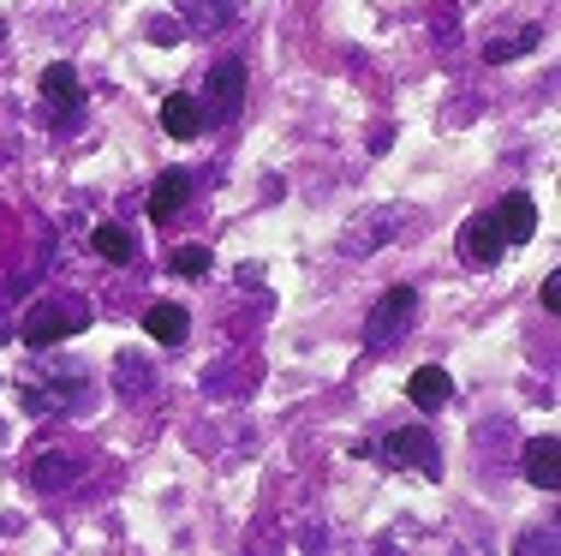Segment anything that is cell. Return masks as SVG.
Wrapping results in <instances>:
<instances>
[{
  "mask_svg": "<svg viewBox=\"0 0 561 556\" xmlns=\"http://www.w3.org/2000/svg\"><path fill=\"white\" fill-rule=\"evenodd\" d=\"M538 43V31H526V36H514V43H496L490 48V60H514V55H526V48Z\"/></svg>",
  "mask_w": 561,
  "mask_h": 556,
  "instance_id": "15",
  "label": "cell"
},
{
  "mask_svg": "<svg viewBox=\"0 0 561 556\" xmlns=\"http://www.w3.org/2000/svg\"><path fill=\"white\" fill-rule=\"evenodd\" d=\"M502 251H507V240H502L496 216H472V222L460 228V258H466V263L490 270V263H502Z\"/></svg>",
  "mask_w": 561,
  "mask_h": 556,
  "instance_id": "3",
  "label": "cell"
},
{
  "mask_svg": "<svg viewBox=\"0 0 561 556\" xmlns=\"http://www.w3.org/2000/svg\"><path fill=\"white\" fill-rule=\"evenodd\" d=\"M561 443H556V431H543V436H531L526 443V479L538 485V491H556L561 485Z\"/></svg>",
  "mask_w": 561,
  "mask_h": 556,
  "instance_id": "8",
  "label": "cell"
},
{
  "mask_svg": "<svg viewBox=\"0 0 561 556\" xmlns=\"http://www.w3.org/2000/svg\"><path fill=\"white\" fill-rule=\"evenodd\" d=\"M162 132L168 138H197V132H204V102H197L192 90L162 97Z\"/></svg>",
  "mask_w": 561,
  "mask_h": 556,
  "instance_id": "7",
  "label": "cell"
},
{
  "mask_svg": "<svg viewBox=\"0 0 561 556\" xmlns=\"http://www.w3.org/2000/svg\"><path fill=\"white\" fill-rule=\"evenodd\" d=\"M43 102H48V109H55V114H78V102H84V90H78V72H72V66H48V72H43Z\"/></svg>",
  "mask_w": 561,
  "mask_h": 556,
  "instance_id": "11",
  "label": "cell"
},
{
  "mask_svg": "<svg viewBox=\"0 0 561 556\" xmlns=\"http://www.w3.org/2000/svg\"><path fill=\"white\" fill-rule=\"evenodd\" d=\"M150 36H156L162 48H173V36H180V24H173V19H156V24H150Z\"/></svg>",
  "mask_w": 561,
  "mask_h": 556,
  "instance_id": "17",
  "label": "cell"
},
{
  "mask_svg": "<svg viewBox=\"0 0 561 556\" xmlns=\"http://www.w3.org/2000/svg\"><path fill=\"white\" fill-rule=\"evenodd\" d=\"M407 395H412V407H424V413H436V407H443L448 395H454V377H448L443 365H419V371L407 377Z\"/></svg>",
  "mask_w": 561,
  "mask_h": 556,
  "instance_id": "10",
  "label": "cell"
},
{
  "mask_svg": "<svg viewBox=\"0 0 561 556\" xmlns=\"http://www.w3.org/2000/svg\"><path fill=\"white\" fill-rule=\"evenodd\" d=\"M0 43H7V24H0Z\"/></svg>",
  "mask_w": 561,
  "mask_h": 556,
  "instance_id": "18",
  "label": "cell"
},
{
  "mask_svg": "<svg viewBox=\"0 0 561 556\" xmlns=\"http://www.w3.org/2000/svg\"><path fill=\"white\" fill-rule=\"evenodd\" d=\"M209 121H233V114L239 109H245V66H239V60H221L216 66V72H209Z\"/></svg>",
  "mask_w": 561,
  "mask_h": 556,
  "instance_id": "2",
  "label": "cell"
},
{
  "mask_svg": "<svg viewBox=\"0 0 561 556\" xmlns=\"http://www.w3.org/2000/svg\"><path fill=\"white\" fill-rule=\"evenodd\" d=\"M490 216H496V228H502V240L507 246H519V240H538V204H531L526 192H507L496 209H490Z\"/></svg>",
  "mask_w": 561,
  "mask_h": 556,
  "instance_id": "5",
  "label": "cell"
},
{
  "mask_svg": "<svg viewBox=\"0 0 561 556\" xmlns=\"http://www.w3.org/2000/svg\"><path fill=\"white\" fill-rule=\"evenodd\" d=\"M543 311H561V275H543Z\"/></svg>",
  "mask_w": 561,
  "mask_h": 556,
  "instance_id": "16",
  "label": "cell"
},
{
  "mask_svg": "<svg viewBox=\"0 0 561 556\" xmlns=\"http://www.w3.org/2000/svg\"><path fill=\"white\" fill-rule=\"evenodd\" d=\"M60 336H72V311H66L60 299H43V306L24 317V341H31V348H55Z\"/></svg>",
  "mask_w": 561,
  "mask_h": 556,
  "instance_id": "6",
  "label": "cell"
},
{
  "mask_svg": "<svg viewBox=\"0 0 561 556\" xmlns=\"http://www.w3.org/2000/svg\"><path fill=\"white\" fill-rule=\"evenodd\" d=\"M209 270V251L204 246H180L173 251V275H204Z\"/></svg>",
  "mask_w": 561,
  "mask_h": 556,
  "instance_id": "14",
  "label": "cell"
},
{
  "mask_svg": "<svg viewBox=\"0 0 561 556\" xmlns=\"http://www.w3.org/2000/svg\"><path fill=\"white\" fill-rule=\"evenodd\" d=\"M185 197H192V174H185V168H162L150 185V222H168Z\"/></svg>",
  "mask_w": 561,
  "mask_h": 556,
  "instance_id": "9",
  "label": "cell"
},
{
  "mask_svg": "<svg viewBox=\"0 0 561 556\" xmlns=\"http://www.w3.org/2000/svg\"><path fill=\"white\" fill-rule=\"evenodd\" d=\"M90 246H96L108 263H126V258H131V234L119 228V222H102V228L90 234Z\"/></svg>",
  "mask_w": 561,
  "mask_h": 556,
  "instance_id": "13",
  "label": "cell"
},
{
  "mask_svg": "<svg viewBox=\"0 0 561 556\" xmlns=\"http://www.w3.org/2000/svg\"><path fill=\"white\" fill-rule=\"evenodd\" d=\"M389 461H394V467L436 473V436H431V425H400L389 436Z\"/></svg>",
  "mask_w": 561,
  "mask_h": 556,
  "instance_id": "4",
  "label": "cell"
},
{
  "mask_svg": "<svg viewBox=\"0 0 561 556\" xmlns=\"http://www.w3.org/2000/svg\"><path fill=\"white\" fill-rule=\"evenodd\" d=\"M412 311H419V294H412V287H394V294H382L377 311H370V348H377V353L394 348V341L407 336Z\"/></svg>",
  "mask_w": 561,
  "mask_h": 556,
  "instance_id": "1",
  "label": "cell"
},
{
  "mask_svg": "<svg viewBox=\"0 0 561 556\" xmlns=\"http://www.w3.org/2000/svg\"><path fill=\"white\" fill-rule=\"evenodd\" d=\"M144 329H150V341H162V348H180L185 341V329H192V317H185V306H150L144 311Z\"/></svg>",
  "mask_w": 561,
  "mask_h": 556,
  "instance_id": "12",
  "label": "cell"
}]
</instances>
